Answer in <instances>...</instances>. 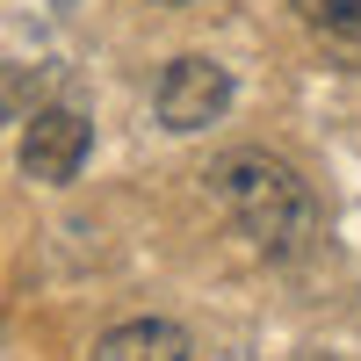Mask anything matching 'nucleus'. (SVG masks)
Segmentation results:
<instances>
[{"label":"nucleus","instance_id":"nucleus-5","mask_svg":"<svg viewBox=\"0 0 361 361\" xmlns=\"http://www.w3.org/2000/svg\"><path fill=\"white\" fill-rule=\"evenodd\" d=\"M296 15L311 22V37H325L333 51L361 58V0H296Z\"/></svg>","mask_w":361,"mask_h":361},{"label":"nucleus","instance_id":"nucleus-3","mask_svg":"<svg viewBox=\"0 0 361 361\" xmlns=\"http://www.w3.org/2000/svg\"><path fill=\"white\" fill-rule=\"evenodd\" d=\"M94 152V130H87L80 109H37L22 116V173L44 180V188H66Z\"/></svg>","mask_w":361,"mask_h":361},{"label":"nucleus","instance_id":"nucleus-7","mask_svg":"<svg viewBox=\"0 0 361 361\" xmlns=\"http://www.w3.org/2000/svg\"><path fill=\"white\" fill-rule=\"evenodd\" d=\"M152 8H188V0H152Z\"/></svg>","mask_w":361,"mask_h":361},{"label":"nucleus","instance_id":"nucleus-6","mask_svg":"<svg viewBox=\"0 0 361 361\" xmlns=\"http://www.w3.org/2000/svg\"><path fill=\"white\" fill-rule=\"evenodd\" d=\"M304 361H347V354H304Z\"/></svg>","mask_w":361,"mask_h":361},{"label":"nucleus","instance_id":"nucleus-1","mask_svg":"<svg viewBox=\"0 0 361 361\" xmlns=\"http://www.w3.org/2000/svg\"><path fill=\"white\" fill-rule=\"evenodd\" d=\"M209 195L231 209V224L253 238V253L267 260H296L318 231V202H311V180L296 173L275 152H224L209 166Z\"/></svg>","mask_w":361,"mask_h":361},{"label":"nucleus","instance_id":"nucleus-4","mask_svg":"<svg viewBox=\"0 0 361 361\" xmlns=\"http://www.w3.org/2000/svg\"><path fill=\"white\" fill-rule=\"evenodd\" d=\"M94 361H188V333L173 318H123L94 340Z\"/></svg>","mask_w":361,"mask_h":361},{"label":"nucleus","instance_id":"nucleus-2","mask_svg":"<svg viewBox=\"0 0 361 361\" xmlns=\"http://www.w3.org/2000/svg\"><path fill=\"white\" fill-rule=\"evenodd\" d=\"M152 102H159V123H166L173 137L209 130V123L231 109V66L188 51V58H173V66L159 73V94H152Z\"/></svg>","mask_w":361,"mask_h":361}]
</instances>
